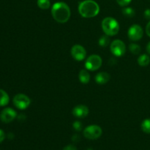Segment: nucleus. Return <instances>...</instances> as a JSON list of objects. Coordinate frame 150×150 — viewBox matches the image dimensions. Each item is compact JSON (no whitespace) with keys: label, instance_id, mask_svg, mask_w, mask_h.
I'll use <instances>...</instances> for the list:
<instances>
[{"label":"nucleus","instance_id":"dca6fc26","mask_svg":"<svg viewBox=\"0 0 150 150\" xmlns=\"http://www.w3.org/2000/svg\"><path fill=\"white\" fill-rule=\"evenodd\" d=\"M142 130L144 133L150 134V119H146L142 123Z\"/></svg>","mask_w":150,"mask_h":150},{"label":"nucleus","instance_id":"7ed1b4c3","mask_svg":"<svg viewBox=\"0 0 150 150\" xmlns=\"http://www.w3.org/2000/svg\"><path fill=\"white\" fill-rule=\"evenodd\" d=\"M102 29L104 33L108 36H114L120 31V24L114 18L107 17L103 20Z\"/></svg>","mask_w":150,"mask_h":150},{"label":"nucleus","instance_id":"412c9836","mask_svg":"<svg viewBox=\"0 0 150 150\" xmlns=\"http://www.w3.org/2000/svg\"><path fill=\"white\" fill-rule=\"evenodd\" d=\"M116 1L118 3L119 5L122 6V7H126L131 2L132 0H116Z\"/></svg>","mask_w":150,"mask_h":150},{"label":"nucleus","instance_id":"ddd939ff","mask_svg":"<svg viewBox=\"0 0 150 150\" xmlns=\"http://www.w3.org/2000/svg\"><path fill=\"white\" fill-rule=\"evenodd\" d=\"M79 81L82 83H87L90 81V75H89V72L86 70H85V69H83V70H81L79 72Z\"/></svg>","mask_w":150,"mask_h":150},{"label":"nucleus","instance_id":"1a4fd4ad","mask_svg":"<svg viewBox=\"0 0 150 150\" xmlns=\"http://www.w3.org/2000/svg\"><path fill=\"white\" fill-rule=\"evenodd\" d=\"M17 117V113L11 108H4L0 113V120L4 123H10Z\"/></svg>","mask_w":150,"mask_h":150},{"label":"nucleus","instance_id":"f3484780","mask_svg":"<svg viewBox=\"0 0 150 150\" xmlns=\"http://www.w3.org/2000/svg\"><path fill=\"white\" fill-rule=\"evenodd\" d=\"M38 6L42 10H47L51 7L50 0H38Z\"/></svg>","mask_w":150,"mask_h":150},{"label":"nucleus","instance_id":"393cba45","mask_svg":"<svg viewBox=\"0 0 150 150\" xmlns=\"http://www.w3.org/2000/svg\"><path fill=\"white\" fill-rule=\"evenodd\" d=\"M4 139H5V133L2 130L0 129V143H1L4 140Z\"/></svg>","mask_w":150,"mask_h":150},{"label":"nucleus","instance_id":"a211bd4d","mask_svg":"<svg viewBox=\"0 0 150 150\" xmlns=\"http://www.w3.org/2000/svg\"><path fill=\"white\" fill-rule=\"evenodd\" d=\"M130 52L133 54H139L141 52V47L138 44L131 43L129 46Z\"/></svg>","mask_w":150,"mask_h":150},{"label":"nucleus","instance_id":"aec40b11","mask_svg":"<svg viewBox=\"0 0 150 150\" xmlns=\"http://www.w3.org/2000/svg\"><path fill=\"white\" fill-rule=\"evenodd\" d=\"M99 45L101 47H105L108 45L109 43V38H108V35H103V36L101 37L99 40V42H98Z\"/></svg>","mask_w":150,"mask_h":150},{"label":"nucleus","instance_id":"0eeeda50","mask_svg":"<svg viewBox=\"0 0 150 150\" xmlns=\"http://www.w3.org/2000/svg\"><path fill=\"white\" fill-rule=\"evenodd\" d=\"M110 50L111 53L115 57H120L124 55L126 51V46L124 42L120 40H115L113 41L110 46Z\"/></svg>","mask_w":150,"mask_h":150},{"label":"nucleus","instance_id":"39448f33","mask_svg":"<svg viewBox=\"0 0 150 150\" xmlns=\"http://www.w3.org/2000/svg\"><path fill=\"white\" fill-rule=\"evenodd\" d=\"M102 59L100 56L93 54V55L89 56L85 62V67L88 70L91 71H95L98 70L102 65Z\"/></svg>","mask_w":150,"mask_h":150},{"label":"nucleus","instance_id":"5701e85b","mask_svg":"<svg viewBox=\"0 0 150 150\" xmlns=\"http://www.w3.org/2000/svg\"><path fill=\"white\" fill-rule=\"evenodd\" d=\"M144 16L145 18L150 20V9H146L145 10L144 13Z\"/></svg>","mask_w":150,"mask_h":150},{"label":"nucleus","instance_id":"4be33fe9","mask_svg":"<svg viewBox=\"0 0 150 150\" xmlns=\"http://www.w3.org/2000/svg\"><path fill=\"white\" fill-rule=\"evenodd\" d=\"M73 128H74L76 130H77V131H80V130L82 129V124L79 121L75 122L73 123Z\"/></svg>","mask_w":150,"mask_h":150},{"label":"nucleus","instance_id":"9d476101","mask_svg":"<svg viewBox=\"0 0 150 150\" xmlns=\"http://www.w3.org/2000/svg\"><path fill=\"white\" fill-rule=\"evenodd\" d=\"M71 55L74 59L82 61L86 58V49L81 45H74L71 48Z\"/></svg>","mask_w":150,"mask_h":150},{"label":"nucleus","instance_id":"f03ea898","mask_svg":"<svg viewBox=\"0 0 150 150\" xmlns=\"http://www.w3.org/2000/svg\"><path fill=\"white\" fill-rule=\"evenodd\" d=\"M79 12L83 18L95 17L100 12V7L93 0H85L81 2L79 6Z\"/></svg>","mask_w":150,"mask_h":150},{"label":"nucleus","instance_id":"4468645a","mask_svg":"<svg viewBox=\"0 0 150 150\" xmlns=\"http://www.w3.org/2000/svg\"><path fill=\"white\" fill-rule=\"evenodd\" d=\"M10 98L7 92L0 89V106H5L8 104Z\"/></svg>","mask_w":150,"mask_h":150},{"label":"nucleus","instance_id":"a878e982","mask_svg":"<svg viewBox=\"0 0 150 150\" xmlns=\"http://www.w3.org/2000/svg\"><path fill=\"white\" fill-rule=\"evenodd\" d=\"M146 32L148 36L150 37V21L147 23V25L146 26Z\"/></svg>","mask_w":150,"mask_h":150},{"label":"nucleus","instance_id":"b1692460","mask_svg":"<svg viewBox=\"0 0 150 150\" xmlns=\"http://www.w3.org/2000/svg\"><path fill=\"white\" fill-rule=\"evenodd\" d=\"M63 150H77V148H76L74 145L70 144L66 146L63 149Z\"/></svg>","mask_w":150,"mask_h":150},{"label":"nucleus","instance_id":"6e6552de","mask_svg":"<svg viewBox=\"0 0 150 150\" xmlns=\"http://www.w3.org/2000/svg\"><path fill=\"white\" fill-rule=\"evenodd\" d=\"M144 35L143 29L141 26L138 24L132 25L128 29L127 35L130 38V40L133 41H139L142 38Z\"/></svg>","mask_w":150,"mask_h":150},{"label":"nucleus","instance_id":"f257e3e1","mask_svg":"<svg viewBox=\"0 0 150 150\" xmlns=\"http://www.w3.org/2000/svg\"><path fill=\"white\" fill-rule=\"evenodd\" d=\"M51 14L56 21L60 23H64L70 19L71 13L69 6L66 3L60 1L53 4Z\"/></svg>","mask_w":150,"mask_h":150},{"label":"nucleus","instance_id":"9b49d317","mask_svg":"<svg viewBox=\"0 0 150 150\" xmlns=\"http://www.w3.org/2000/svg\"><path fill=\"white\" fill-rule=\"evenodd\" d=\"M73 114L77 118H85L89 114V108L84 105H78L73 108Z\"/></svg>","mask_w":150,"mask_h":150},{"label":"nucleus","instance_id":"2eb2a0df","mask_svg":"<svg viewBox=\"0 0 150 150\" xmlns=\"http://www.w3.org/2000/svg\"><path fill=\"white\" fill-rule=\"evenodd\" d=\"M138 63L140 66L145 67L150 63V57L147 54H142L138 58Z\"/></svg>","mask_w":150,"mask_h":150},{"label":"nucleus","instance_id":"423d86ee","mask_svg":"<svg viewBox=\"0 0 150 150\" xmlns=\"http://www.w3.org/2000/svg\"><path fill=\"white\" fill-rule=\"evenodd\" d=\"M13 104L17 108L24 110L30 105L31 100L28 96L23 94H18L13 98Z\"/></svg>","mask_w":150,"mask_h":150},{"label":"nucleus","instance_id":"bb28decb","mask_svg":"<svg viewBox=\"0 0 150 150\" xmlns=\"http://www.w3.org/2000/svg\"><path fill=\"white\" fill-rule=\"evenodd\" d=\"M146 51H147L148 54H150V41L149 43L147 44V45H146Z\"/></svg>","mask_w":150,"mask_h":150},{"label":"nucleus","instance_id":"6ab92c4d","mask_svg":"<svg viewBox=\"0 0 150 150\" xmlns=\"http://www.w3.org/2000/svg\"><path fill=\"white\" fill-rule=\"evenodd\" d=\"M122 13L125 16L132 18L135 15V10L132 7H125L122 10Z\"/></svg>","mask_w":150,"mask_h":150},{"label":"nucleus","instance_id":"f8f14e48","mask_svg":"<svg viewBox=\"0 0 150 150\" xmlns=\"http://www.w3.org/2000/svg\"><path fill=\"white\" fill-rule=\"evenodd\" d=\"M110 75L106 72H100L95 76V81L98 84H104L110 80Z\"/></svg>","mask_w":150,"mask_h":150},{"label":"nucleus","instance_id":"20e7f679","mask_svg":"<svg viewBox=\"0 0 150 150\" xmlns=\"http://www.w3.org/2000/svg\"><path fill=\"white\" fill-rule=\"evenodd\" d=\"M103 130L101 127L98 125H89L86 127L83 130V136L85 138L90 140H95L101 136Z\"/></svg>","mask_w":150,"mask_h":150}]
</instances>
